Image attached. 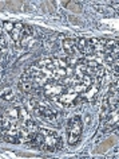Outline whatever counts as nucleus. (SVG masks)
<instances>
[{
	"mask_svg": "<svg viewBox=\"0 0 119 159\" xmlns=\"http://www.w3.org/2000/svg\"><path fill=\"white\" fill-rule=\"evenodd\" d=\"M82 119L79 116H74L67 121V134H68V143L71 146L76 144L82 136Z\"/></svg>",
	"mask_w": 119,
	"mask_h": 159,
	"instance_id": "1",
	"label": "nucleus"
},
{
	"mask_svg": "<svg viewBox=\"0 0 119 159\" xmlns=\"http://www.w3.org/2000/svg\"><path fill=\"white\" fill-rule=\"evenodd\" d=\"M62 139L60 136L55 132V131H52L51 134L46 135L44 136V140H43V144L40 147V150L43 151H48V152H54V151H58L62 148Z\"/></svg>",
	"mask_w": 119,
	"mask_h": 159,
	"instance_id": "2",
	"label": "nucleus"
},
{
	"mask_svg": "<svg viewBox=\"0 0 119 159\" xmlns=\"http://www.w3.org/2000/svg\"><path fill=\"white\" fill-rule=\"evenodd\" d=\"M63 51H64L67 55H74L76 53V41H75V39L66 38L64 41H63Z\"/></svg>",
	"mask_w": 119,
	"mask_h": 159,
	"instance_id": "3",
	"label": "nucleus"
},
{
	"mask_svg": "<svg viewBox=\"0 0 119 159\" xmlns=\"http://www.w3.org/2000/svg\"><path fill=\"white\" fill-rule=\"evenodd\" d=\"M118 42L117 41H107L106 45H105V53L106 54H110V55H114V57H118Z\"/></svg>",
	"mask_w": 119,
	"mask_h": 159,
	"instance_id": "4",
	"label": "nucleus"
},
{
	"mask_svg": "<svg viewBox=\"0 0 119 159\" xmlns=\"http://www.w3.org/2000/svg\"><path fill=\"white\" fill-rule=\"evenodd\" d=\"M35 88H38L36 85L34 84L32 81H20L19 82V90H20L22 93H34Z\"/></svg>",
	"mask_w": 119,
	"mask_h": 159,
	"instance_id": "5",
	"label": "nucleus"
},
{
	"mask_svg": "<svg viewBox=\"0 0 119 159\" xmlns=\"http://www.w3.org/2000/svg\"><path fill=\"white\" fill-rule=\"evenodd\" d=\"M23 26H24V25H22V23H16L15 27H14V30H12V33H10L11 38H12L16 43H19V42L22 41V30H23Z\"/></svg>",
	"mask_w": 119,
	"mask_h": 159,
	"instance_id": "6",
	"label": "nucleus"
},
{
	"mask_svg": "<svg viewBox=\"0 0 119 159\" xmlns=\"http://www.w3.org/2000/svg\"><path fill=\"white\" fill-rule=\"evenodd\" d=\"M14 27H15V25H12L11 22H4V30L6 31H8V33H12Z\"/></svg>",
	"mask_w": 119,
	"mask_h": 159,
	"instance_id": "7",
	"label": "nucleus"
},
{
	"mask_svg": "<svg viewBox=\"0 0 119 159\" xmlns=\"http://www.w3.org/2000/svg\"><path fill=\"white\" fill-rule=\"evenodd\" d=\"M111 6H113L115 10H118V3L117 2H113V3H111Z\"/></svg>",
	"mask_w": 119,
	"mask_h": 159,
	"instance_id": "8",
	"label": "nucleus"
}]
</instances>
